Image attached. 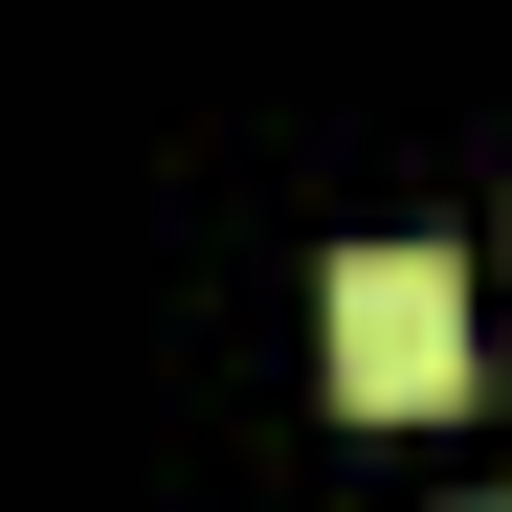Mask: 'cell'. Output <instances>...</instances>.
<instances>
[{"instance_id":"6da1fadb","label":"cell","mask_w":512,"mask_h":512,"mask_svg":"<svg viewBox=\"0 0 512 512\" xmlns=\"http://www.w3.org/2000/svg\"><path fill=\"white\" fill-rule=\"evenodd\" d=\"M334 401H357V423H446V401H468V290H446V245H334Z\"/></svg>"}]
</instances>
